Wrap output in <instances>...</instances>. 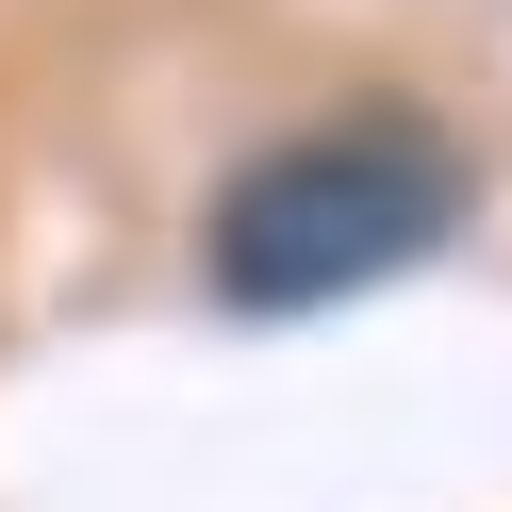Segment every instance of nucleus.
Wrapping results in <instances>:
<instances>
[{"label": "nucleus", "mask_w": 512, "mask_h": 512, "mask_svg": "<svg viewBox=\"0 0 512 512\" xmlns=\"http://www.w3.org/2000/svg\"><path fill=\"white\" fill-rule=\"evenodd\" d=\"M463 215H479V166H463L446 116L347 100V116H314V133L248 149L199 199V281H215V314H331V298L413 281Z\"/></svg>", "instance_id": "f257e3e1"}]
</instances>
